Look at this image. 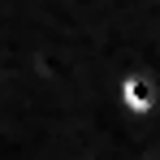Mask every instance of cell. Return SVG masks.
Listing matches in <instances>:
<instances>
[{
    "label": "cell",
    "mask_w": 160,
    "mask_h": 160,
    "mask_svg": "<svg viewBox=\"0 0 160 160\" xmlns=\"http://www.w3.org/2000/svg\"><path fill=\"white\" fill-rule=\"evenodd\" d=\"M112 95H117V108L121 112L152 117L160 108V82L147 69H126V74H117V82H112Z\"/></svg>",
    "instance_id": "6da1fadb"
},
{
    "label": "cell",
    "mask_w": 160,
    "mask_h": 160,
    "mask_svg": "<svg viewBox=\"0 0 160 160\" xmlns=\"http://www.w3.org/2000/svg\"><path fill=\"white\" fill-rule=\"evenodd\" d=\"M138 160H160V152H147V156H138Z\"/></svg>",
    "instance_id": "7a4b0ae2"
}]
</instances>
